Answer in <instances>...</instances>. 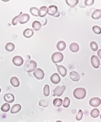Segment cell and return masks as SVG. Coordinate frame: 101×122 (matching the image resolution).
<instances>
[{"instance_id":"d4e9b609","label":"cell","mask_w":101,"mask_h":122,"mask_svg":"<svg viewBox=\"0 0 101 122\" xmlns=\"http://www.w3.org/2000/svg\"><path fill=\"white\" fill-rule=\"evenodd\" d=\"M78 2V0H66V1L67 4L68 6L71 7V8H73V7H74L75 6H76Z\"/></svg>"},{"instance_id":"d6986e66","label":"cell","mask_w":101,"mask_h":122,"mask_svg":"<svg viewBox=\"0 0 101 122\" xmlns=\"http://www.w3.org/2000/svg\"><path fill=\"white\" fill-rule=\"evenodd\" d=\"M29 11L33 16L37 17V16H40L41 15L40 11H39V10L38 8H37V7H33L30 8Z\"/></svg>"},{"instance_id":"7a4b0ae2","label":"cell","mask_w":101,"mask_h":122,"mask_svg":"<svg viewBox=\"0 0 101 122\" xmlns=\"http://www.w3.org/2000/svg\"><path fill=\"white\" fill-rule=\"evenodd\" d=\"M37 63L33 60L27 61L24 66V68L28 73L34 71L37 67Z\"/></svg>"},{"instance_id":"f546056e","label":"cell","mask_w":101,"mask_h":122,"mask_svg":"<svg viewBox=\"0 0 101 122\" xmlns=\"http://www.w3.org/2000/svg\"><path fill=\"white\" fill-rule=\"evenodd\" d=\"M62 104L64 108H68L70 104V100L69 99V98L67 97H65Z\"/></svg>"},{"instance_id":"5b68a950","label":"cell","mask_w":101,"mask_h":122,"mask_svg":"<svg viewBox=\"0 0 101 122\" xmlns=\"http://www.w3.org/2000/svg\"><path fill=\"white\" fill-rule=\"evenodd\" d=\"M34 75L37 79L42 80L45 77V73L42 69L40 68H38L34 71Z\"/></svg>"},{"instance_id":"1f68e13d","label":"cell","mask_w":101,"mask_h":122,"mask_svg":"<svg viewBox=\"0 0 101 122\" xmlns=\"http://www.w3.org/2000/svg\"><path fill=\"white\" fill-rule=\"evenodd\" d=\"M93 31L96 34H100L101 33V27L98 26H94L92 28Z\"/></svg>"},{"instance_id":"d590c367","label":"cell","mask_w":101,"mask_h":122,"mask_svg":"<svg viewBox=\"0 0 101 122\" xmlns=\"http://www.w3.org/2000/svg\"><path fill=\"white\" fill-rule=\"evenodd\" d=\"M94 0H85L84 1V4L85 6H90L94 4Z\"/></svg>"},{"instance_id":"4fadbf2b","label":"cell","mask_w":101,"mask_h":122,"mask_svg":"<svg viewBox=\"0 0 101 122\" xmlns=\"http://www.w3.org/2000/svg\"><path fill=\"white\" fill-rule=\"evenodd\" d=\"M4 99L7 103H12L15 100V97L11 93H7L4 96Z\"/></svg>"},{"instance_id":"ab89813d","label":"cell","mask_w":101,"mask_h":122,"mask_svg":"<svg viewBox=\"0 0 101 122\" xmlns=\"http://www.w3.org/2000/svg\"><path fill=\"white\" fill-rule=\"evenodd\" d=\"M56 122H62L61 121H56Z\"/></svg>"},{"instance_id":"277c9868","label":"cell","mask_w":101,"mask_h":122,"mask_svg":"<svg viewBox=\"0 0 101 122\" xmlns=\"http://www.w3.org/2000/svg\"><path fill=\"white\" fill-rule=\"evenodd\" d=\"M66 87L65 85L62 86H58L53 91V96H57V97H61L62 96L64 91H65Z\"/></svg>"},{"instance_id":"4316f807","label":"cell","mask_w":101,"mask_h":122,"mask_svg":"<svg viewBox=\"0 0 101 122\" xmlns=\"http://www.w3.org/2000/svg\"><path fill=\"white\" fill-rule=\"evenodd\" d=\"M100 115L99 110L97 108L93 109L91 112V116L93 118L98 117Z\"/></svg>"},{"instance_id":"9c48e42d","label":"cell","mask_w":101,"mask_h":122,"mask_svg":"<svg viewBox=\"0 0 101 122\" xmlns=\"http://www.w3.org/2000/svg\"><path fill=\"white\" fill-rule=\"evenodd\" d=\"M30 20V16L27 13L21 14L19 19V22L21 24H24L27 23Z\"/></svg>"},{"instance_id":"8fae6325","label":"cell","mask_w":101,"mask_h":122,"mask_svg":"<svg viewBox=\"0 0 101 122\" xmlns=\"http://www.w3.org/2000/svg\"><path fill=\"white\" fill-rule=\"evenodd\" d=\"M50 80L54 84H57L61 81V78L58 74L54 73L50 77Z\"/></svg>"},{"instance_id":"484cf974","label":"cell","mask_w":101,"mask_h":122,"mask_svg":"<svg viewBox=\"0 0 101 122\" xmlns=\"http://www.w3.org/2000/svg\"><path fill=\"white\" fill-rule=\"evenodd\" d=\"M63 100L60 98H56L53 100V105L57 107H59L62 105Z\"/></svg>"},{"instance_id":"e0dca14e","label":"cell","mask_w":101,"mask_h":122,"mask_svg":"<svg viewBox=\"0 0 101 122\" xmlns=\"http://www.w3.org/2000/svg\"><path fill=\"white\" fill-rule=\"evenodd\" d=\"M92 19L95 20L100 19L101 17V9H96L92 14Z\"/></svg>"},{"instance_id":"2e32d148","label":"cell","mask_w":101,"mask_h":122,"mask_svg":"<svg viewBox=\"0 0 101 122\" xmlns=\"http://www.w3.org/2000/svg\"><path fill=\"white\" fill-rule=\"evenodd\" d=\"M21 109V106L19 104H16L14 105L11 109L10 112L12 114H15L18 112H19L20 110Z\"/></svg>"},{"instance_id":"4dcf8cb0","label":"cell","mask_w":101,"mask_h":122,"mask_svg":"<svg viewBox=\"0 0 101 122\" xmlns=\"http://www.w3.org/2000/svg\"><path fill=\"white\" fill-rule=\"evenodd\" d=\"M43 92H44V95L46 97H48L50 95V86L48 84H46L43 89Z\"/></svg>"},{"instance_id":"6da1fadb","label":"cell","mask_w":101,"mask_h":122,"mask_svg":"<svg viewBox=\"0 0 101 122\" xmlns=\"http://www.w3.org/2000/svg\"><path fill=\"white\" fill-rule=\"evenodd\" d=\"M73 94L74 98L76 99H84L86 95V89L82 87L76 88L74 90Z\"/></svg>"},{"instance_id":"44dd1931","label":"cell","mask_w":101,"mask_h":122,"mask_svg":"<svg viewBox=\"0 0 101 122\" xmlns=\"http://www.w3.org/2000/svg\"><path fill=\"white\" fill-rule=\"evenodd\" d=\"M69 49L73 53H76L79 50V46L76 42H72L70 45Z\"/></svg>"},{"instance_id":"7402d4cb","label":"cell","mask_w":101,"mask_h":122,"mask_svg":"<svg viewBox=\"0 0 101 122\" xmlns=\"http://www.w3.org/2000/svg\"><path fill=\"white\" fill-rule=\"evenodd\" d=\"M32 28L34 30V31H38L41 29L42 25L40 23V21H38V20H35L34 21L33 23H32Z\"/></svg>"},{"instance_id":"d6a6232c","label":"cell","mask_w":101,"mask_h":122,"mask_svg":"<svg viewBox=\"0 0 101 122\" xmlns=\"http://www.w3.org/2000/svg\"><path fill=\"white\" fill-rule=\"evenodd\" d=\"M39 105L42 107H47L49 105V103L45 99H42L39 102Z\"/></svg>"},{"instance_id":"83f0119b","label":"cell","mask_w":101,"mask_h":122,"mask_svg":"<svg viewBox=\"0 0 101 122\" xmlns=\"http://www.w3.org/2000/svg\"><path fill=\"white\" fill-rule=\"evenodd\" d=\"M1 109L3 112H8L10 109V105L9 103H6L1 106Z\"/></svg>"},{"instance_id":"8d00e7d4","label":"cell","mask_w":101,"mask_h":122,"mask_svg":"<svg viewBox=\"0 0 101 122\" xmlns=\"http://www.w3.org/2000/svg\"><path fill=\"white\" fill-rule=\"evenodd\" d=\"M43 20V21H42V20H41V25H42V26H45V25L47 24V22H48V20H47V18H46V17H45L44 19L42 20Z\"/></svg>"},{"instance_id":"ac0fdd59","label":"cell","mask_w":101,"mask_h":122,"mask_svg":"<svg viewBox=\"0 0 101 122\" xmlns=\"http://www.w3.org/2000/svg\"><path fill=\"white\" fill-rule=\"evenodd\" d=\"M10 83L14 87H18L20 85L19 79L16 77H12L10 79Z\"/></svg>"},{"instance_id":"e575fe53","label":"cell","mask_w":101,"mask_h":122,"mask_svg":"<svg viewBox=\"0 0 101 122\" xmlns=\"http://www.w3.org/2000/svg\"><path fill=\"white\" fill-rule=\"evenodd\" d=\"M82 117H83V112L81 109H80L78 111L77 115L76 116V120L77 121H80L82 119Z\"/></svg>"},{"instance_id":"3957f363","label":"cell","mask_w":101,"mask_h":122,"mask_svg":"<svg viewBox=\"0 0 101 122\" xmlns=\"http://www.w3.org/2000/svg\"><path fill=\"white\" fill-rule=\"evenodd\" d=\"M64 59V55L62 53L59 52H56L53 53L52 57L51 59L52 62L56 64L57 63H59L62 62Z\"/></svg>"},{"instance_id":"ba28073f","label":"cell","mask_w":101,"mask_h":122,"mask_svg":"<svg viewBox=\"0 0 101 122\" xmlns=\"http://www.w3.org/2000/svg\"><path fill=\"white\" fill-rule=\"evenodd\" d=\"M55 65L57 66L58 71L61 75V76L63 77H65L67 73V70L66 68L62 65H58L57 64H56Z\"/></svg>"},{"instance_id":"b9f144b4","label":"cell","mask_w":101,"mask_h":122,"mask_svg":"<svg viewBox=\"0 0 101 122\" xmlns=\"http://www.w3.org/2000/svg\"></svg>"},{"instance_id":"836d02e7","label":"cell","mask_w":101,"mask_h":122,"mask_svg":"<svg viewBox=\"0 0 101 122\" xmlns=\"http://www.w3.org/2000/svg\"><path fill=\"white\" fill-rule=\"evenodd\" d=\"M22 14V12H21L19 14V15H17L15 17H14L12 20V24L13 25V26H15V25H16L17 24V23H18L19 21V17L20 16L21 14Z\"/></svg>"},{"instance_id":"f1b7e54d","label":"cell","mask_w":101,"mask_h":122,"mask_svg":"<svg viewBox=\"0 0 101 122\" xmlns=\"http://www.w3.org/2000/svg\"><path fill=\"white\" fill-rule=\"evenodd\" d=\"M90 47H91L92 51L96 52L98 50V45L97 43L94 41H93L90 43Z\"/></svg>"},{"instance_id":"f35d334b","label":"cell","mask_w":101,"mask_h":122,"mask_svg":"<svg viewBox=\"0 0 101 122\" xmlns=\"http://www.w3.org/2000/svg\"><path fill=\"white\" fill-rule=\"evenodd\" d=\"M101 49H99V51H98V55L99 57L100 58H101Z\"/></svg>"},{"instance_id":"30bf717a","label":"cell","mask_w":101,"mask_h":122,"mask_svg":"<svg viewBox=\"0 0 101 122\" xmlns=\"http://www.w3.org/2000/svg\"><path fill=\"white\" fill-rule=\"evenodd\" d=\"M101 101L99 98H93L89 100V105L94 107H97L101 105Z\"/></svg>"},{"instance_id":"cb8c5ba5","label":"cell","mask_w":101,"mask_h":122,"mask_svg":"<svg viewBox=\"0 0 101 122\" xmlns=\"http://www.w3.org/2000/svg\"><path fill=\"white\" fill-rule=\"evenodd\" d=\"M15 49V45L12 42H8L5 46V50L8 52H12Z\"/></svg>"},{"instance_id":"7c38bea8","label":"cell","mask_w":101,"mask_h":122,"mask_svg":"<svg viewBox=\"0 0 101 122\" xmlns=\"http://www.w3.org/2000/svg\"><path fill=\"white\" fill-rule=\"evenodd\" d=\"M69 77L74 82H78L80 79V75L76 71H72L69 74Z\"/></svg>"},{"instance_id":"9a60e30c","label":"cell","mask_w":101,"mask_h":122,"mask_svg":"<svg viewBox=\"0 0 101 122\" xmlns=\"http://www.w3.org/2000/svg\"><path fill=\"white\" fill-rule=\"evenodd\" d=\"M34 34V30L30 28H27L24 30L23 33V35L25 37L29 38L31 37Z\"/></svg>"},{"instance_id":"ffe728a7","label":"cell","mask_w":101,"mask_h":122,"mask_svg":"<svg viewBox=\"0 0 101 122\" xmlns=\"http://www.w3.org/2000/svg\"><path fill=\"white\" fill-rule=\"evenodd\" d=\"M66 44L65 41H59L57 44V48L59 51H63L66 49Z\"/></svg>"},{"instance_id":"5bb4252c","label":"cell","mask_w":101,"mask_h":122,"mask_svg":"<svg viewBox=\"0 0 101 122\" xmlns=\"http://www.w3.org/2000/svg\"><path fill=\"white\" fill-rule=\"evenodd\" d=\"M48 8V14L50 16H54L57 12L58 8L55 5H51Z\"/></svg>"},{"instance_id":"603a6c76","label":"cell","mask_w":101,"mask_h":122,"mask_svg":"<svg viewBox=\"0 0 101 122\" xmlns=\"http://www.w3.org/2000/svg\"><path fill=\"white\" fill-rule=\"evenodd\" d=\"M41 12L40 17H44L48 13V8L45 6H42L39 9Z\"/></svg>"},{"instance_id":"8992f818","label":"cell","mask_w":101,"mask_h":122,"mask_svg":"<svg viewBox=\"0 0 101 122\" xmlns=\"http://www.w3.org/2000/svg\"><path fill=\"white\" fill-rule=\"evenodd\" d=\"M91 62L92 66L95 69H98L100 66V60L96 55H93L91 58Z\"/></svg>"},{"instance_id":"52a82bcc","label":"cell","mask_w":101,"mask_h":122,"mask_svg":"<svg viewBox=\"0 0 101 122\" xmlns=\"http://www.w3.org/2000/svg\"><path fill=\"white\" fill-rule=\"evenodd\" d=\"M13 63L17 66H20L24 63V60L22 57L20 56H15L12 59Z\"/></svg>"},{"instance_id":"74e56055","label":"cell","mask_w":101,"mask_h":122,"mask_svg":"<svg viewBox=\"0 0 101 122\" xmlns=\"http://www.w3.org/2000/svg\"><path fill=\"white\" fill-rule=\"evenodd\" d=\"M60 15V12L59 11H58L56 13V14H55V15L54 16V17H59Z\"/></svg>"},{"instance_id":"60d3db41","label":"cell","mask_w":101,"mask_h":122,"mask_svg":"<svg viewBox=\"0 0 101 122\" xmlns=\"http://www.w3.org/2000/svg\"><path fill=\"white\" fill-rule=\"evenodd\" d=\"M1 88H0V93H1Z\"/></svg>"}]
</instances>
